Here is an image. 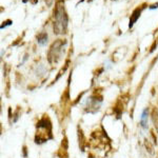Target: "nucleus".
<instances>
[{
	"mask_svg": "<svg viewBox=\"0 0 158 158\" xmlns=\"http://www.w3.org/2000/svg\"><path fill=\"white\" fill-rule=\"evenodd\" d=\"M68 27V16L62 7H57L55 12L54 31L56 34H63L65 33Z\"/></svg>",
	"mask_w": 158,
	"mask_h": 158,
	"instance_id": "obj_1",
	"label": "nucleus"
},
{
	"mask_svg": "<svg viewBox=\"0 0 158 158\" xmlns=\"http://www.w3.org/2000/svg\"><path fill=\"white\" fill-rule=\"evenodd\" d=\"M37 42L40 45H45L48 43V35L45 33H41L37 36Z\"/></svg>",
	"mask_w": 158,
	"mask_h": 158,
	"instance_id": "obj_5",
	"label": "nucleus"
},
{
	"mask_svg": "<svg viewBox=\"0 0 158 158\" xmlns=\"http://www.w3.org/2000/svg\"><path fill=\"white\" fill-rule=\"evenodd\" d=\"M148 114H149L148 113V110H143L141 114V118H140V124H141V127L144 130L148 129Z\"/></svg>",
	"mask_w": 158,
	"mask_h": 158,
	"instance_id": "obj_3",
	"label": "nucleus"
},
{
	"mask_svg": "<svg viewBox=\"0 0 158 158\" xmlns=\"http://www.w3.org/2000/svg\"><path fill=\"white\" fill-rule=\"evenodd\" d=\"M62 45H63L62 41H57L52 45V48H51V50L49 52V60L50 61L52 60V58H54V61H56L55 58H60L61 52H62Z\"/></svg>",
	"mask_w": 158,
	"mask_h": 158,
	"instance_id": "obj_2",
	"label": "nucleus"
},
{
	"mask_svg": "<svg viewBox=\"0 0 158 158\" xmlns=\"http://www.w3.org/2000/svg\"><path fill=\"white\" fill-rule=\"evenodd\" d=\"M153 121L155 123V128L158 130V113L156 111H154V113H153Z\"/></svg>",
	"mask_w": 158,
	"mask_h": 158,
	"instance_id": "obj_6",
	"label": "nucleus"
},
{
	"mask_svg": "<svg viewBox=\"0 0 158 158\" xmlns=\"http://www.w3.org/2000/svg\"><path fill=\"white\" fill-rule=\"evenodd\" d=\"M140 13H141V10H139V9H136L133 12V14L131 15V19H130V27L137 21V19H138L140 16Z\"/></svg>",
	"mask_w": 158,
	"mask_h": 158,
	"instance_id": "obj_4",
	"label": "nucleus"
}]
</instances>
